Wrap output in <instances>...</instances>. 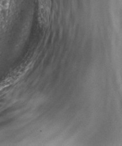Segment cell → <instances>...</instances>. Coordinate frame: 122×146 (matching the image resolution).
Listing matches in <instances>:
<instances>
[{
  "label": "cell",
  "mask_w": 122,
  "mask_h": 146,
  "mask_svg": "<svg viewBox=\"0 0 122 146\" xmlns=\"http://www.w3.org/2000/svg\"><path fill=\"white\" fill-rule=\"evenodd\" d=\"M39 15L41 23L46 26L48 24L51 11L50 0H38Z\"/></svg>",
  "instance_id": "obj_1"
}]
</instances>
